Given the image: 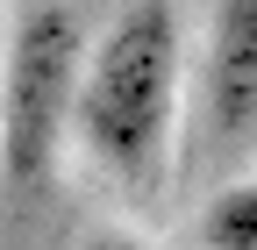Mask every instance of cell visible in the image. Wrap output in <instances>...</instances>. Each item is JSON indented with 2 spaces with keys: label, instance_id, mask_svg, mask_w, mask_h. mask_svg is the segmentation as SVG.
I'll list each match as a JSON object with an SVG mask.
<instances>
[{
  "label": "cell",
  "instance_id": "1",
  "mask_svg": "<svg viewBox=\"0 0 257 250\" xmlns=\"http://www.w3.org/2000/svg\"><path fill=\"white\" fill-rule=\"evenodd\" d=\"M186 86V43L172 0H136L107 22V36L86 50L79 86V143L86 158L121 186H157L172 158V121Z\"/></svg>",
  "mask_w": 257,
  "mask_h": 250
},
{
  "label": "cell",
  "instance_id": "2",
  "mask_svg": "<svg viewBox=\"0 0 257 250\" xmlns=\"http://www.w3.org/2000/svg\"><path fill=\"white\" fill-rule=\"evenodd\" d=\"M86 36L72 8H29L8 36V93H0V172L15 207L43 193L57 172V143L79 136V86H86Z\"/></svg>",
  "mask_w": 257,
  "mask_h": 250
},
{
  "label": "cell",
  "instance_id": "3",
  "mask_svg": "<svg viewBox=\"0 0 257 250\" xmlns=\"http://www.w3.org/2000/svg\"><path fill=\"white\" fill-rule=\"evenodd\" d=\"M257 121V0H214L200 43V136L236 143Z\"/></svg>",
  "mask_w": 257,
  "mask_h": 250
},
{
  "label": "cell",
  "instance_id": "4",
  "mask_svg": "<svg viewBox=\"0 0 257 250\" xmlns=\"http://www.w3.org/2000/svg\"><path fill=\"white\" fill-rule=\"evenodd\" d=\"M200 250H257V179H236L200 207Z\"/></svg>",
  "mask_w": 257,
  "mask_h": 250
}]
</instances>
